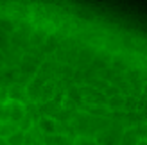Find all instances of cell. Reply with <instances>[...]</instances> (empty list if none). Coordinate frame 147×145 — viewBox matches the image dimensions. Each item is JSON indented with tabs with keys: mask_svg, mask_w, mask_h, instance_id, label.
<instances>
[{
	"mask_svg": "<svg viewBox=\"0 0 147 145\" xmlns=\"http://www.w3.org/2000/svg\"><path fill=\"white\" fill-rule=\"evenodd\" d=\"M145 95H147V86H145Z\"/></svg>",
	"mask_w": 147,
	"mask_h": 145,
	"instance_id": "cell-18",
	"label": "cell"
},
{
	"mask_svg": "<svg viewBox=\"0 0 147 145\" xmlns=\"http://www.w3.org/2000/svg\"><path fill=\"white\" fill-rule=\"evenodd\" d=\"M106 95L108 97H117V95H119V88H115V86H108V88H106Z\"/></svg>",
	"mask_w": 147,
	"mask_h": 145,
	"instance_id": "cell-12",
	"label": "cell"
},
{
	"mask_svg": "<svg viewBox=\"0 0 147 145\" xmlns=\"http://www.w3.org/2000/svg\"><path fill=\"white\" fill-rule=\"evenodd\" d=\"M0 126H2V124H0Z\"/></svg>",
	"mask_w": 147,
	"mask_h": 145,
	"instance_id": "cell-19",
	"label": "cell"
},
{
	"mask_svg": "<svg viewBox=\"0 0 147 145\" xmlns=\"http://www.w3.org/2000/svg\"><path fill=\"white\" fill-rule=\"evenodd\" d=\"M40 129L45 134H56L57 133V122L54 118L43 117V118H40Z\"/></svg>",
	"mask_w": 147,
	"mask_h": 145,
	"instance_id": "cell-4",
	"label": "cell"
},
{
	"mask_svg": "<svg viewBox=\"0 0 147 145\" xmlns=\"http://www.w3.org/2000/svg\"><path fill=\"white\" fill-rule=\"evenodd\" d=\"M119 143L120 145H138V143H140V138H138V134H136L135 129H126V131L122 133Z\"/></svg>",
	"mask_w": 147,
	"mask_h": 145,
	"instance_id": "cell-3",
	"label": "cell"
},
{
	"mask_svg": "<svg viewBox=\"0 0 147 145\" xmlns=\"http://www.w3.org/2000/svg\"><path fill=\"white\" fill-rule=\"evenodd\" d=\"M135 131H136V134H138V138H147V124L138 126Z\"/></svg>",
	"mask_w": 147,
	"mask_h": 145,
	"instance_id": "cell-11",
	"label": "cell"
},
{
	"mask_svg": "<svg viewBox=\"0 0 147 145\" xmlns=\"http://www.w3.org/2000/svg\"><path fill=\"white\" fill-rule=\"evenodd\" d=\"M5 63H7V57H5L2 52H0V68H2V66H5Z\"/></svg>",
	"mask_w": 147,
	"mask_h": 145,
	"instance_id": "cell-15",
	"label": "cell"
},
{
	"mask_svg": "<svg viewBox=\"0 0 147 145\" xmlns=\"http://www.w3.org/2000/svg\"><path fill=\"white\" fill-rule=\"evenodd\" d=\"M41 88H43V83L40 81V79H34V81L31 83L25 88L27 91V97H31V99H36V97H40V93H41Z\"/></svg>",
	"mask_w": 147,
	"mask_h": 145,
	"instance_id": "cell-6",
	"label": "cell"
},
{
	"mask_svg": "<svg viewBox=\"0 0 147 145\" xmlns=\"http://www.w3.org/2000/svg\"><path fill=\"white\" fill-rule=\"evenodd\" d=\"M31 40H32L34 45H40V43H43V40H45V34H38V32H36Z\"/></svg>",
	"mask_w": 147,
	"mask_h": 145,
	"instance_id": "cell-13",
	"label": "cell"
},
{
	"mask_svg": "<svg viewBox=\"0 0 147 145\" xmlns=\"http://www.w3.org/2000/svg\"><path fill=\"white\" fill-rule=\"evenodd\" d=\"M7 97H9V100H13V102H22V104H24V100L27 97L25 86L18 84V83L9 84V86H7Z\"/></svg>",
	"mask_w": 147,
	"mask_h": 145,
	"instance_id": "cell-2",
	"label": "cell"
},
{
	"mask_svg": "<svg viewBox=\"0 0 147 145\" xmlns=\"http://www.w3.org/2000/svg\"><path fill=\"white\" fill-rule=\"evenodd\" d=\"M138 145H147V142H140V143H138Z\"/></svg>",
	"mask_w": 147,
	"mask_h": 145,
	"instance_id": "cell-17",
	"label": "cell"
},
{
	"mask_svg": "<svg viewBox=\"0 0 147 145\" xmlns=\"http://www.w3.org/2000/svg\"><path fill=\"white\" fill-rule=\"evenodd\" d=\"M9 102V97H7V88L0 86V106H5Z\"/></svg>",
	"mask_w": 147,
	"mask_h": 145,
	"instance_id": "cell-9",
	"label": "cell"
},
{
	"mask_svg": "<svg viewBox=\"0 0 147 145\" xmlns=\"http://www.w3.org/2000/svg\"><path fill=\"white\" fill-rule=\"evenodd\" d=\"M7 107V115H9V122H13V124H18V122H22L25 118V107L22 102H13V100H9V102L5 104Z\"/></svg>",
	"mask_w": 147,
	"mask_h": 145,
	"instance_id": "cell-1",
	"label": "cell"
},
{
	"mask_svg": "<svg viewBox=\"0 0 147 145\" xmlns=\"http://www.w3.org/2000/svg\"><path fill=\"white\" fill-rule=\"evenodd\" d=\"M20 129L16 124H13V122H5V124L0 126V138L2 140H7L9 136H13L14 133H18Z\"/></svg>",
	"mask_w": 147,
	"mask_h": 145,
	"instance_id": "cell-5",
	"label": "cell"
},
{
	"mask_svg": "<svg viewBox=\"0 0 147 145\" xmlns=\"http://www.w3.org/2000/svg\"><path fill=\"white\" fill-rule=\"evenodd\" d=\"M7 47V36L4 32H0V52H2V48Z\"/></svg>",
	"mask_w": 147,
	"mask_h": 145,
	"instance_id": "cell-14",
	"label": "cell"
},
{
	"mask_svg": "<svg viewBox=\"0 0 147 145\" xmlns=\"http://www.w3.org/2000/svg\"><path fill=\"white\" fill-rule=\"evenodd\" d=\"M124 102H126V100H124L120 95H117V97H111V99H109V106H111V107H119V106H122Z\"/></svg>",
	"mask_w": 147,
	"mask_h": 145,
	"instance_id": "cell-10",
	"label": "cell"
},
{
	"mask_svg": "<svg viewBox=\"0 0 147 145\" xmlns=\"http://www.w3.org/2000/svg\"><path fill=\"white\" fill-rule=\"evenodd\" d=\"M43 43H45V48H47V52H52V50L57 47V41H56V38H54V36H49V38H47L45 41H43Z\"/></svg>",
	"mask_w": 147,
	"mask_h": 145,
	"instance_id": "cell-8",
	"label": "cell"
},
{
	"mask_svg": "<svg viewBox=\"0 0 147 145\" xmlns=\"http://www.w3.org/2000/svg\"><path fill=\"white\" fill-rule=\"evenodd\" d=\"M77 145H97V143H93L90 140H81V142H77Z\"/></svg>",
	"mask_w": 147,
	"mask_h": 145,
	"instance_id": "cell-16",
	"label": "cell"
},
{
	"mask_svg": "<svg viewBox=\"0 0 147 145\" xmlns=\"http://www.w3.org/2000/svg\"><path fill=\"white\" fill-rule=\"evenodd\" d=\"M7 145H25V136H24V133L18 131V133H14L13 136H9V138H7Z\"/></svg>",
	"mask_w": 147,
	"mask_h": 145,
	"instance_id": "cell-7",
	"label": "cell"
}]
</instances>
